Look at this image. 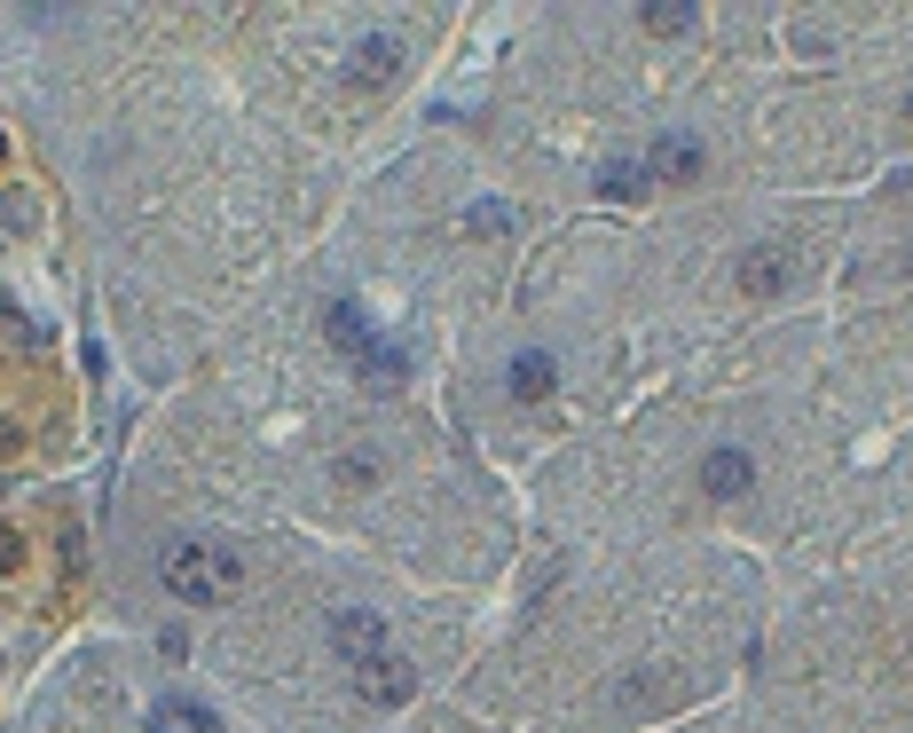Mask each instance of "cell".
I'll list each match as a JSON object with an SVG mask.
<instances>
[{
	"mask_svg": "<svg viewBox=\"0 0 913 733\" xmlns=\"http://www.w3.org/2000/svg\"><path fill=\"white\" fill-rule=\"evenodd\" d=\"M158 584L182 599V608H229L245 591V552L229 537H174L158 560Z\"/></svg>",
	"mask_w": 913,
	"mask_h": 733,
	"instance_id": "6da1fadb",
	"label": "cell"
},
{
	"mask_svg": "<svg viewBox=\"0 0 913 733\" xmlns=\"http://www.w3.org/2000/svg\"><path fill=\"white\" fill-rule=\"evenodd\" d=\"M323 331H331V347H340L370 387H402V379H410V355H402L386 331H370V316L355 308V300H331V308H323Z\"/></svg>",
	"mask_w": 913,
	"mask_h": 733,
	"instance_id": "7a4b0ae2",
	"label": "cell"
},
{
	"mask_svg": "<svg viewBox=\"0 0 913 733\" xmlns=\"http://www.w3.org/2000/svg\"><path fill=\"white\" fill-rule=\"evenodd\" d=\"M355 703H370V710H394V703H410L418 694V671L402 655H370V662H355Z\"/></svg>",
	"mask_w": 913,
	"mask_h": 733,
	"instance_id": "3957f363",
	"label": "cell"
},
{
	"mask_svg": "<svg viewBox=\"0 0 913 733\" xmlns=\"http://www.w3.org/2000/svg\"><path fill=\"white\" fill-rule=\"evenodd\" d=\"M331 655L347 662H370V655H394V631H386V615H370V608H340L331 615Z\"/></svg>",
	"mask_w": 913,
	"mask_h": 733,
	"instance_id": "277c9868",
	"label": "cell"
},
{
	"mask_svg": "<svg viewBox=\"0 0 913 733\" xmlns=\"http://www.w3.org/2000/svg\"><path fill=\"white\" fill-rule=\"evenodd\" d=\"M788 269H795V253H788V245H749V253L732 260L740 292H756V300H772V292H780V284H788Z\"/></svg>",
	"mask_w": 913,
	"mask_h": 733,
	"instance_id": "5b68a950",
	"label": "cell"
},
{
	"mask_svg": "<svg viewBox=\"0 0 913 733\" xmlns=\"http://www.w3.org/2000/svg\"><path fill=\"white\" fill-rule=\"evenodd\" d=\"M701 489H708V497H749V489H756V457L740 450V442L708 450V457H701Z\"/></svg>",
	"mask_w": 913,
	"mask_h": 733,
	"instance_id": "8992f818",
	"label": "cell"
},
{
	"mask_svg": "<svg viewBox=\"0 0 913 733\" xmlns=\"http://www.w3.org/2000/svg\"><path fill=\"white\" fill-rule=\"evenodd\" d=\"M143 733H221V718L197 703V694H158L150 718H143Z\"/></svg>",
	"mask_w": 913,
	"mask_h": 733,
	"instance_id": "52a82bcc",
	"label": "cell"
},
{
	"mask_svg": "<svg viewBox=\"0 0 913 733\" xmlns=\"http://www.w3.org/2000/svg\"><path fill=\"white\" fill-rule=\"evenodd\" d=\"M394 72H402V48L386 40V32H362L355 56H347V80H355V87H386Z\"/></svg>",
	"mask_w": 913,
	"mask_h": 733,
	"instance_id": "ba28073f",
	"label": "cell"
},
{
	"mask_svg": "<svg viewBox=\"0 0 913 733\" xmlns=\"http://www.w3.org/2000/svg\"><path fill=\"white\" fill-rule=\"evenodd\" d=\"M504 387H513V403H544V394L559 387V363H552L544 347H520L513 371H504Z\"/></svg>",
	"mask_w": 913,
	"mask_h": 733,
	"instance_id": "9c48e42d",
	"label": "cell"
},
{
	"mask_svg": "<svg viewBox=\"0 0 913 733\" xmlns=\"http://www.w3.org/2000/svg\"><path fill=\"white\" fill-rule=\"evenodd\" d=\"M646 174H654V182H693V174H701V143H693V135H662V143L646 150Z\"/></svg>",
	"mask_w": 913,
	"mask_h": 733,
	"instance_id": "30bf717a",
	"label": "cell"
},
{
	"mask_svg": "<svg viewBox=\"0 0 913 733\" xmlns=\"http://www.w3.org/2000/svg\"><path fill=\"white\" fill-rule=\"evenodd\" d=\"M591 182H599V197H646V190H654V174H646L638 158H606Z\"/></svg>",
	"mask_w": 913,
	"mask_h": 733,
	"instance_id": "8fae6325",
	"label": "cell"
},
{
	"mask_svg": "<svg viewBox=\"0 0 913 733\" xmlns=\"http://www.w3.org/2000/svg\"><path fill=\"white\" fill-rule=\"evenodd\" d=\"M457 229L465 237H504V229H513V206H504V197H472V206L457 213Z\"/></svg>",
	"mask_w": 913,
	"mask_h": 733,
	"instance_id": "7c38bea8",
	"label": "cell"
},
{
	"mask_svg": "<svg viewBox=\"0 0 913 733\" xmlns=\"http://www.w3.org/2000/svg\"><path fill=\"white\" fill-rule=\"evenodd\" d=\"M638 24H646V32H686L693 24V0H654V9H638Z\"/></svg>",
	"mask_w": 913,
	"mask_h": 733,
	"instance_id": "4fadbf2b",
	"label": "cell"
},
{
	"mask_svg": "<svg viewBox=\"0 0 913 733\" xmlns=\"http://www.w3.org/2000/svg\"><path fill=\"white\" fill-rule=\"evenodd\" d=\"M16 560H24V537H16V528H0V576H9Z\"/></svg>",
	"mask_w": 913,
	"mask_h": 733,
	"instance_id": "5bb4252c",
	"label": "cell"
},
{
	"mask_svg": "<svg viewBox=\"0 0 913 733\" xmlns=\"http://www.w3.org/2000/svg\"><path fill=\"white\" fill-rule=\"evenodd\" d=\"M905 119H913V95H905Z\"/></svg>",
	"mask_w": 913,
	"mask_h": 733,
	"instance_id": "9a60e30c",
	"label": "cell"
}]
</instances>
